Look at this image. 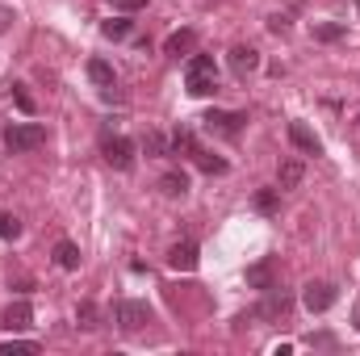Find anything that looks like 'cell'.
<instances>
[{"label": "cell", "mask_w": 360, "mask_h": 356, "mask_svg": "<svg viewBox=\"0 0 360 356\" xmlns=\"http://www.w3.org/2000/svg\"><path fill=\"white\" fill-rule=\"evenodd\" d=\"M184 89L193 96H214L218 92V68H214V55H193L188 68H184Z\"/></svg>", "instance_id": "1"}, {"label": "cell", "mask_w": 360, "mask_h": 356, "mask_svg": "<svg viewBox=\"0 0 360 356\" xmlns=\"http://www.w3.org/2000/svg\"><path fill=\"white\" fill-rule=\"evenodd\" d=\"M42 143H46V126H42V122H13V126L4 130V147H8L13 155L38 151Z\"/></svg>", "instance_id": "2"}, {"label": "cell", "mask_w": 360, "mask_h": 356, "mask_svg": "<svg viewBox=\"0 0 360 356\" xmlns=\"http://www.w3.org/2000/svg\"><path fill=\"white\" fill-rule=\"evenodd\" d=\"M113 323H117L126 336H134V331H143V327L151 323V306L139 302V298H122V302L113 306Z\"/></svg>", "instance_id": "3"}, {"label": "cell", "mask_w": 360, "mask_h": 356, "mask_svg": "<svg viewBox=\"0 0 360 356\" xmlns=\"http://www.w3.org/2000/svg\"><path fill=\"white\" fill-rule=\"evenodd\" d=\"M243 122H248V113H231V109H210V113L201 117V126H205L210 134H218V139H239Z\"/></svg>", "instance_id": "4"}, {"label": "cell", "mask_w": 360, "mask_h": 356, "mask_svg": "<svg viewBox=\"0 0 360 356\" xmlns=\"http://www.w3.org/2000/svg\"><path fill=\"white\" fill-rule=\"evenodd\" d=\"M101 155H105V164L117 168V172H130V168H134V143L122 139V134H109V139L101 143Z\"/></svg>", "instance_id": "5"}, {"label": "cell", "mask_w": 360, "mask_h": 356, "mask_svg": "<svg viewBox=\"0 0 360 356\" xmlns=\"http://www.w3.org/2000/svg\"><path fill=\"white\" fill-rule=\"evenodd\" d=\"M302 302H306L310 314H323V310L335 306V285H331V281H310L306 293H302Z\"/></svg>", "instance_id": "6"}, {"label": "cell", "mask_w": 360, "mask_h": 356, "mask_svg": "<svg viewBox=\"0 0 360 356\" xmlns=\"http://www.w3.org/2000/svg\"><path fill=\"white\" fill-rule=\"evenodd\" d=\"M89 80L101 89L105 101H117V76H113V68L105 59H89Z\"/></svg>", "instance_id": "7"}, {"label": "cell", "mask_w": 360, "mask_h": 356, "mask_svg": "<svg viewBox=\"0 0 360 356\" xmlns=\"http://www.w3.org/2000/svg\"><path fill=\"white\" fill-rule=\"evenodd\" d=\"M289 143H293L302 155H323V139H319L306 122H289Z\"/></svg>", "instance_id": "8"}, {"label": "cell", "mask_w": 360, "mask_h": 356, "mask_svg": "<svg viewBox=\"0 0 360 356\" xmlns=\"http://www.w3.org/2000/svg\"><path fill=\"white\" fill-rule=\"evenodd\" d=\"M168 265L176 268V272H193V268L201 265V256H197V243L193 239H180L168 248Z\"/></svg>", "instance_id": "9"}, {"label": "cell", "mask_w": 360, "mask_h": 356, "mask_svg": "<svg viewBox=\"0 0 360 356\" xmlns=\"http://www.w3.org/2000/svg\"><path fill=\"white\" fill-rule=\"evenodd\" d=\"M260 68V51L256 46H231V72L243 80V76H252Z\"/></svg>", "instance_id": "10"}, {"label": "cell", "mask_w": 360, "mask_h": 356, "mask_svg": "<svg viewBox=\"0 0 360 356\" xmlns=\"http://www.w3.org/2000/svg\"><path fill=\"white\" fill-rule=\"evenodd\" d=\"M0 323H4L8 331H25V327L34 323V306H30V302H8V310L0 314Z\"/></svg>", "instance_id": "11"}, {"label": "cell", "mask_w": 360, "mask_h": 356, "mask_svg": "<svg viewBox=\"0 0 360 356\" xmlns=\"http://www.w3.org/2000/svg\"><path fill=\"white\" fill-rule=\"evenodd\" d=\"M197 51V30H176V34H168V42H164V55H172V59H180V55H193Z\"/></svg>", "instance_id": "12"}, {"label": "cell", "mask_w": 360, "mask_h": 356, "mask_svg": "<svg viewBox=\"0 0 360 356\" xmlns=\"http://www.w3.org/2000/svg\"><path fill=\"white\" fill-rule=\"evenodd\" d=\"M285 310H289V293H285L281 285L264 289V302H260V310H256V314H260V319H281Z\"/></svg>", "instance_id": "13"}, {"label": "cell", "mask_w": 360, "mask_h": 356, "mask_svg": "<svg viewBox=\"0 0 360 356\" xmlns=\"http://www.w3.org/2000/svg\"><path fill=\"white\" fill-rule=\"evenodd\" d=\"M8 101H13V105L25 113V117H34V113H38V101L30 96V89H25L21 80H13V84H8Z\"/></svg>", "instance_id": "14"}, {"label": "cell", "mask_w": 360, "mask_h": 356, "mask_svg": "<svg viewBox=\"0 0 360 356\" xmlns=\"http://www.w3.org/2000/svg\"><path fill=\"white\" fill-rule=\"evenodd\" d=\"M55 265L68 268V272H76V268H80V248H76L72 239H59V243H55Z\"/></svg>", "instance_id": "15"}, {"label": "cell", "mask_w": 360, "mask_h": 356, "mask_svg": "<svg viewBox=\"0 0 360 356\" xmlns=\"http://www.w3.org/2000/svg\"><path fill=\"white\" fill-rule=\"evenodd\" d=\"M248 285H252V289H260V293L272 289V285H276V276H272V260H260V265L248 268Z\"/></svg>", "instance_id": "16"}, {"label": "cell", "mask_w": 360, "mask_h": 356, "mask_svg": "<svg viewBox=\"0 0 360 356\" xmlns=\"http://www.w3.org/2000/svg\"><path fill=\"white\" fill-rule=\"evenodd\" d=\"M188 155H193V164H197L201 172H214V177H222V172H226V160H218V155H210V151H201V147H193Z\"/></svg>", "instance_id": "17"}, {"label": "cell", "mask_w": 360, "mask_h": 356, "mask_svg": "<svg viewBox=\"0 0 360 356\" xmlns=\"http://www.w3.org/2000/svg\"><path fill=\"white\" fill-rule=\"evenodd\" d=\"M130 30H134V21H130V17H109V21H101V34H105V38H113V42H117V38H126Z\"/></svg>", "instance_id": "18"}, {"label": "cell", "mask_w": 360, "mask_h": 356, "mask_svg": "<svg viewBox=\"0 0 360 356\" xmlns=\"http://www.w3.org/2000/svg\"><path fill=\"white\" fill-rule=\"evenodd\" d=\"M276 180H281V189H297V184H302V164H297V160H285V164L276 168Z\"/></svg>", "instance_id": "19"}, {"label": "cell", "mask_w": 360, "mask_h": 356, "mask_svg": "<svg viewBox=\"0 0 360 356\" xmlns=\"http://www.w3.org/2000/svg\"><path fill=\"white\" fill-rule=\"evenodd\" d=\"M160 189H164L168 197H184V193H188V177H184V172H164V177H160Z\"/></svg>", "instance_id": "20"}, {"label": "cell", "mask_w": 360, "mask_h": 356, "mask_svg": "<svg viewBox=\"0 0 360 356\" xmlns=\"http://www.w3.org/2000/svg\"><path fill=\"white\" fill-rule=\"evenodd\" d=\"M76 323H80L84 331H96V327H101V310H96L92 302H80V306H76Z\"/></svg>", "instance_id": "21"}, {"label": "cell", "mask_w": 360, "mask_h": 356, "mask_svg": "<svg viewBox=\"0 0 360 356\" xmlns=\"http://www.w3.org/2000/svg\"><path fill=\"white\" fill-rule=\"evenodd\" d=\"M34 352H38L34 340H4L0 344V356H34Z\"/></svg>", "instance_id": "22"}, {"label": "cell", "mask_w": 360, "mask_h": 356, "mask_svg": "<svg viewBox=\"0 0 360 356\" xmlns=\"http://www.w3.org/2000/svg\"><path fill=\"white\" fill-rule=\"evenodd\" d=\"M344 34H348V30H344V25H335V21H323V25H314V38H319V42H340Z\"/></svg>", "instance_id": "23"}, {"label": "cell", "mask_w": 360, "mask_h": 356, "mask_svg": "<svg viewBox=\"0 0 360 356\" xmlns=\"http://www.w3.org/2000/svg\"><path fill=\"white\" fill-rule=\"evenodd\" d=\"M276 193H281V189H260V193H256V210H260V214H272V210L281 205Z\"/></svg>", "instance_id": "24"}, {"label": "cell", "mask_w": 360, "mask_h": 356, "mask_svg": "<svg viewBox=\"0 0 360 356\" xmlns=\"http://www.w3.org/2000/svg\"><path fill=\"white\" fill-rule=\"evenodd\" d=\"M17 235H21V218H13V214L0 210V239H17Z\"/></svg>", "instance_id": "25"}, {"label": "cell", "mask_w": 360, "mask_h": 356, "mask_svg": "<svg viewBox=\"0 0 360 356\" xmlns=\"http://www.w3.org/2000/svg\"><path fill=\"white\" fill-rule=\"evenodd\" d=\"M143 147H147L151 155H164V151H168V143H164V134H155V130L147 134V143H143Z\"/></svg>", "instance_id": "26"}, {"label": "cell", "mask_w": 360, "mask_h": 356, "mask_svg": "<svg viewBox=\"0 0 360 356\" xmlns=\"http://www.w3.org/2000/svg\"><path fill=\"white\" fill-rule=\"evenodd\" d=\"M109 4H113V8H122V13H134V8H143L147 0H109Z\"/></svg>", "instance_id": "27"}, {"label": "cell", "mask_w": 360, "mask_h": 356, "mask_svg": "<svg viewBox=\"0 0 360 356\" xmlns=\"http://www.w3.org/2000/svg\"><path fill=\"white\" fill-rule=\"evenodd\" d=\"M8 25H13V8L0 4V34H8Z\"/></svg>", "instance_id": "28"}, {"label": "cell", "mask_w": 360, "mask_h": 356, "mask_svg": "<svg viewBox=\"0 0 360 356\" xmlns=\"http://www.w3.org/2000/svg\"><path fill=\"white\" fill-rule=\"evenodd\" d=\"M269 30H272V34H285V30H289V21H285V17H269Z\"/></svg>", "instance_id": "29"}, {"label": "cell", "mask_w": 360, "mask_h": 356, "mask_svg": "<svg viewBox=\"0 0 360 356\" xmlns=\"http://www.w3.org/2000/svg\"><path fill=\"white\" fill-rule=\"evenodd\" d=\"M352 323L360 327V298H356V310H352Z\"/></svg>", "instance_id": "30"}, {"label": "cell", "mask_w": 360, "mask_h": 356, "mask_svg": "<svg viewBox=\"0 0 360 356\" xmlns=\"http://www.w3.org/2000/svg\"><path fill=\"white\" fill-rule=\"evenodd\" d=\"M356 8H360V0H356Z\"/></svg>", "instance_id": "31"}]
</instances>
